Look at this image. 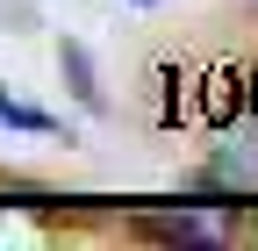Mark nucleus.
Segmentation results:
<instances>
[{
	"instance_id": "nucleus-1",
	"label": "nucleus",
	"mask_w": 258,
	"mask_h": 251,
	"mask_svg": "<svg viewBox=\"0 0 258 251\" xmlns=\"http://www.w3.org/2000/svg\"><path fill=\"white\" fill-rule=\"evenodd\" d=\"M194 122L201 130H237V122H251V72L244 65H208L201 72V93H194Z\"/></svg>"
},
{
	"instance_id": "nucleus-2",
	"label": "nucleus",
	"mask_w": 258,
	"mask_h": 251,
	"mask_svg": "<svg viewBox=\"0 0 258 251\" xmlns=\"http://www.w3.org/2000/svg\"><path fill=\"white\" fill-rule=\"evenodd\" d=\"M57 79H64V93H72L86 115H108V86H101V72H93V50H86L79 36H64V43H57Z\"/></svg>"
},
{
	"instance_id": "nucleus-3",
	"label": "nucleus",
	"mask_w": 258,
	"mask_h": 251,
	"mask_svg": "<svg viewBox=\"0 0 258 251\" xmlns=\"http://www.w3.org/2000/svg\"><path fill=\"white\" fill-rule=\"evenodd\" d=\"M137 230L144 237H172V244H215L222 230L201 215V201H179V208H144L137 215Z\"/></svg>"
},
{
	"instance_id": "nucleus-4",
	"label": "nucleus",
	"mask_w": 258,
	"mask_h": 251,
	"mask_svg": "<svg viewBox=\"0 0 258 251\" xmlns=\"http://www.w3.org/2000/svg\"><path fill=\"white\" fill-rule=\"evenodd\" d=\"M0 122H8V130H29V137H57V130H64L57 115H43V108H29V101H15L8 86H0Z\"/></svg>"
},
{
	"instance_id": "nucleus-5",
	"label": "nucleus",
	"mask_w": 258,
	"mask_h": 251,
	"mask_svg": "<svg viewBox=\"0 0 258 251\" xmlns=\"http://www.w3.org/2000/svg\"><path fill=\"white\" fill-rule=\"evenodd\" d=\"M0 22H15V29H36V15H29L22 0H0Z\"/></svg>"
},
{
	"instance_id": "nucleus-6",
	"label": "nucleus",
	"mask_w": 258,
	"mask_h": 251,
	"mask_svg": "<svg viewBox=\"0 0 258 251\" xmlns=\"http://www.w3.org/2000/svg\"><path fill=\"white\" fill-rule=\"evenodd\" d=\"M251 130H258V65H251Z\"/></svg>"
},
{
	"instance_id": "nucleus-7",
	"label": "nucleus",
	"mask_w": 258,
	"mask_h": 251,
	"mask_svg": "<svg viewBox=\"0 0 258 251\" xmlns=\"http://www.w3.org/2000/svg\"><path fill=\"white\" fill-rule=\"evenodd\" d=\"M129 8H151V0H129Z\"/></svg>"
}]
</instances>
